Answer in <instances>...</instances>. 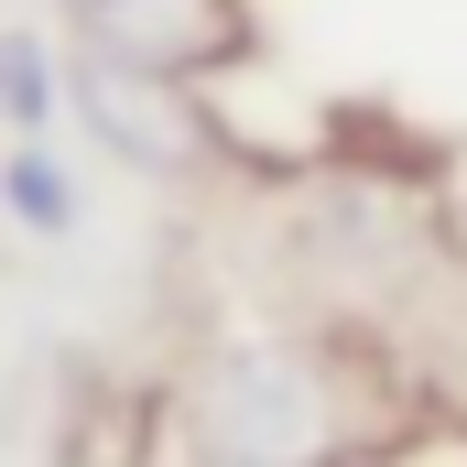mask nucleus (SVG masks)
<instances>
[{"label":"nucleus","instance_id":"obj_1","mask_svg":"<svg viewBox=\"0 0 467 467\" xmlns=\"http://www.w3.org/2000/svg\"><path fill=\"white\" fill-rule=\"evenodd\" d=\"M174 435L196 467H358L402 424L348 337H229L185 369Z\"/></svg>","mask_w":467,"mask_h":467},{"label":"nucleus","instance_id":"obj_2","mask_svg":"<svg viewBox=\"0 0 467 467\" xmlns=\"http://www.w3.org/2000/svg\"><path fill=\"white\" fill-rule=\"evenodd\" d=\"M66 109L130 174H218L229 163V119L207 109V88L119 66V55H88V44H66Z\"/></svg>","mask_w":467,"mask_h":467},{"label":"nucleus","instance_id":"obj_3","mask_svg":"<svg viewBox=\"0 0 467 467\" xmlns=\"http://www.w3.org/2000/svg\"><path fill=\"white\" fill-rule=\"evenodd\" d=\"M66 33L88 55H119V66H152V77H229L250 66V0H66Z\"/></svg>","mask_w":467,"mask_h":467},{"label":"nucleus","instance_id":"obj_4","mask_svg":"<svg viewBox=\"0 0 467 467\" xmlns=\"http://www.w3.org/2000/svg\"><path fill=\"white\" fill-rule=\"evenodd\" d=\"M55 109H66V66H55V44L22 33V22H0V130H11V141H44Z\"/></svg>","mask_w":467,"mask_h":467},{"label":"nucleus","instance_id":"obj_5","mask_svg":"<svg viewBox=\"0 0 467 467\" xmlns=\"http://www.w3.org/2000/svg\"><path fill=\"white\" fill-rule=\"evenodd\" d=\"M0 207H11L33 239H66L77 229V174H66L44 141H11V152H0Z\"/></svg>","mask_w":467,"mask_h":467}]
</instances>
